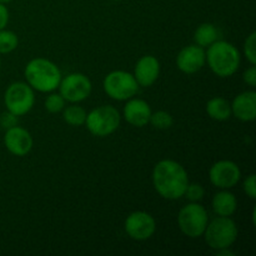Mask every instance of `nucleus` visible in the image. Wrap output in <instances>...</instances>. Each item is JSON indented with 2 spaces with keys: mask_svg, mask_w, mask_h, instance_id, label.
<instances>
[{
  "mask_svg": "<svg viewBox=\"0 0 256 256\" xmlns=\"http://www.w3.org/2000/svg\"><path fill=\"white\" fill-rule=\"evenodd\" d=\"M242 79L246 82L249 86L255 88L256 86V66L255 65H252L249 69H246L244 72V75H242Z\"/></svg>",
  "mask_w": 256,
  "mask_h": 256,
  "instance_id": "cd10ccee",
  "label": "nucleus"
},
{
  "mask_svg": "<svg viewBox=\"0 0 256 256\" xmlns=\"http://www.w3.org/2000/svg\"><path fill=\"white\" fill-rule=\"evenodd\" d=\"M232 114L240 122H254L256 118V92L254 90L240 92L232 104Z\"/></svg>",
  "mask_w": 256,
  "mask_h": 256,
  "instance_id": "2eb2a0df",
  "label": "nucleus"
},
{
  "mask_svg": "<svg viewBox=\"0 0 256 256\" xmlns=\"http://www.w3.org/2000/svg\"><path fill=\"white\" fill-rule=\"evenodd\" d=\"M0 69H2V60H0Z\"/></svg>",
  "mask_w": 256,
  "mask_h": 256,
  "instance_id": "7c9ffc66",
  "label": "nucleus"
},
{
  "mask_svg": "<svg viewBox=\"0 0 256 256\" xmlns=\"http://www.w3.org/2000/svg\"><path fill=\"white\" fill-rule=\"evenodd\" d=\"M205 56L212 72L220 78L234 75L242 62V55L238 48L225 40H216L208 46Z\"/></svg>",
  "mask_w": 256,
  "mask_h": 256,
  "instance_id": "f03ea898",
  "label": "nucleus"
},
{
  "mask_svg": "<svg viewBox=\"0 0 256 256\" xmlns=\"http://www.w3.org/2000/svg\"><path fill=\"white\" fill-rule=\"evenodd\" d=\"M219 38V32H218L216 26L212 22H204L200 25L194 34V40L196 45L202 48H208L215 42Z\"/></svg>",
  "mask_w": 256,
  "mask_h": 256,
  "instance_id": "6ab92c4d",
  "label": "nucleus"
},
{
  "mask_svg": "<svg viewBox=\"0 0 256 256\" xmlns=\"http://www.w3.org/2000/svg\"><path fill=\"white\" fill-rule=\"evenodd\" d=\"M120 120L122 116L116 108L112 105H102L88 112L85 124L94 136L105 138L112 135L119 128Z\"/></svg>",
  "mask_w": 256,
  "mask_h": 256,
  "instance_id": "39448f33",
  "label": "nucleus"
},
{
  "mask_svg": "<svg viewBox=\"0 0 256 256\" xmlns=\"http://www.w3.org/2000/svg\"><path fill=\"white\" fill-rule=\"evenodd\" d=\"M12 0H0V2H2V4H8V2H12Z\"/></svg>",
  "mask_w": 256,
  "mask_h": 256,
  "instance_id": "c756f323",
  "label": "nucleus"
},
{
  "mask_svg": "<svg viewBox=\"0 0 256 256\" xmlns=\"http://www.w3.org/2000/svg\"><path fill=\"white\" fill-rule=\"evenodd\" d=\"M125 232L136 242L150 239L156 232V222L146 212H134L125 219Z\"/></svg>",
  "mask_w": 256,
  "mask_h": 256,
  "instance_id": "9d476101",
  "label": "nucleus"
},
{
  "mask_svg": "<svg viewBox=\"0 0 256 256\" xmlns=\"http://www.w3.org/2000/svg\"><path fill=\"white\" fill-rule=\"evenodd\" d=\"M112 2H120V0H112Z\"/></svg>",
  "mask_w": 256,
  "mask_h": 256,
  "instance_id": "2f4dec72",
  "label": "nucleus"
},
{
  "mask_svg": "<svg viewBox=\"0 0 256 256\" xmlns=\"http://www.w3.org/2000/svg\"><path fill=\"white\" fill-rule=\"evenodd\" d=\"M86 114L84 108L79 106V105H70L62 109V119L65 122L72 126H82L85 124L86 120Z\"/></svg>",
  "mask_w": 256,
  "mask_h": 256,
  "instance_id": "aec40b11",
  "label": "nucleus"
},
{
  "mask_svg": "<svg viewBox=\"0 0 256 256\" xmlns=\"http://www.w3.org/2000/svg\"><path fill=\"white\" fill-rule=\"evenodd\" d=\"M238 226L230 216H216L208 222L202 236L212 249L222 250L230 248L238 239Z\"/></svg>",
  "mask_w": 256,
  "mask_h": 256,
  "instance_id": "20e7f679",
  "label": "nucleus"
},
{
  "mask_svg": "<svg viewBox=\"0 0 256 256\" xmlns=\"http://www.w3.org/2000/svg\"><path fill=\"white\" fill-rule=\"evenodd\" d=\"M160 74V62L152 55H145L138 60L134 69V78L139 86L149 88L158 80Z\"/></svg>",
  "mask_w": 256,
  "mask_h": 256,
  "instance_id": "4468645a",
  "label": "nucleus"
},
{
  "mask_svg": "<svg viewBox=\"0 0 256 256\" xmlns=\"http://www.w3.org/2000/svg\"><path fill=\"white\" fill-rule=\"evenodd\" d=\"M149 122L155 128V129L166 130L172 126V124H174V119H172L170 112H165V110H159V112H152Z\"/></svg>",
  "mask_w": 256,
  "mask_h": 256,
  "instance_id": "4be33fe9",
  "label": "nucleus"
},
{
  "mask_svg": "<svg viewBox=\"0 0 256 256\" xmlns=\"http://www.w3.org/2000/svg\"><path fill=\"white\" fill-rule=\"evenodd\" d=\"M34 89L28 82H15L5 92L4 104L6 110L18 118L28 114L34 106Z\"/></svg>",
  "mask_w": 256,
  "mask_h": 256,
  "instance_id": "6e6552de",
  "label": "nucleus"
},
{
  "mask_svg": "<svg viewBox=\"0 0 256 256\" xmlns=\"http://www.w3.org/2000/svg\"><path fill=\"white\" fill-rule=\"evenodd\" d=\"M209 179L219 189H232L242 179V170L232 160H220L210 168Z\"/></svg>",
  "mask_w": 256,
  "mask_h": 256,
  "instance_id": "9b49d317",
  "label": "nucleus"
},
{
  "mask_svg": "<svg viewBox=\"0 0 256 256\" xmlns=\"http://www.w3.org/2000/svg\"><path fill=\"white\" fill-rule=\"evenodd\" d=\"M4 145L10 154L25 156L32 149V136L26 129L15 125L5 132Z\"/></svg>",
  "mask_w": 256,
  "mask_h": 256,
  "instance_id": "f8f14e48",
  "label": "nucleus"
},
{
  "mask_svg": "<svg viewBox=\"0 0 256 256\" xmlns=\"http://www.w3.org/2000/svg\"><path fill=\"white\" fill-rule=\"evenodd\" d=\"M25 79L34 90L52 92L58 89L62 80V72L56 64L44 58H35L25 66Z\"/></svg>",
  "mask_w": 256,
  "mask_h": 256,
  "instance_id": "7ed1b4c3",
  "label": "nucleus"
},
{
  "mask_svg": "<svg viewBox=\"0 0 256 256\" xmlns=\"http://www.w3.org/2000/svg\"><path fill=\"white\" fill-rule=\"evenodd\" d=\"M209 222V215L206 209L199 202H190L182 208L178 215V225L185 236L190 239H198L202 236Z\"/></svg>",
  "mask_w": 256,
  "mask_h": 256,
  "instance_id": "423d86ee",
  "label": "nucleus"
},
{
  "mask_svg": "<svg viewBox=\"0 0 256 256\" xmlns=\"http://www.w3.org/2000/svg\"><path fill=\"white\" fill-rule=\"evenodd\" d=\"M212 206L218 216H232L238 209V200L228 189H222L212 198Z\"/></svg>",
  "mask_w": 256,
  "mask_h": 256,
  "instance_id": "f3484780",
  "label": "nucleus"
},
{
  "mask_svg": "<svg viewBox=\"0 0 256 256\" xmlns=\"http://www.w3.org/2000/svg\"><path fill=\"white\" fill-rule=\"evenodd\" d=\"M45 109L48 110L52 114H56V112H62V109L65 108V99L60 94L56 92H52L49 96L45 99Z\"/></svg>",
  "mask_w": 256,
  "mask_h": 256,
  "instance_id": "5701e85b",
  "label": "nucleus"
},
{
  "mask_svg": "<svg viewBox=\"0 0 256 256\" xmlns=\"http://www.w3.org/2000/svg\"><path fill=\"white\" fill-rule=\"evenodd\" d=\"M0 125H2V128H5V129L15 126V125H18V116H15L14 114H12V112H4V114L0 116Z\"/></svg>",
  "mask_w": 256,
  "mask_h": 256,
  "instance_id": "bb28decb",
  "label": "nucleus"
},
{
  "mask_svg": "<svg viewBox=\"0 0 256 256\" xmlns=\"http://www.w3.org/2000/svg\"><path fill=\"white\" fill-rule=\"evenodd\" d=\"M206 62L204 48L189 45L182 48L176 56V66L184 74H195L200 72Z\"/></svg>",
  "mask_w": 256,
  "mask_h": 256,
  "instance_id": "ddd939ff",
  "label": "nucleus"
},
{
  "mask_svg": "<svg viewBox=\"0 0 256 256\" xmlns=\"http://www.w3.org/2000/svg\"><path fill=\"white\" fill-rule=\"evenodd\" d=\"M59 94L69 102H80L92 94V85L89 78L82 72H72L60 80Z\"/></svg>",
  "mask_w": 256,
  "mask_h": 256,
  "instance_id": "1a4fd4ad",
  "label": "nucleus"
},
{
  "mask_svg": "<svg viewBox=\"0 0 256 256\" xmlns=\"http://www.w3.org/2000/svg\"><path fill=\"white\" fill-rule=\"evenodd\" d=\"M242 189H244L245 194H246L250 199H256V176H255V174H250L249 176L245 179L244 184H242Z\"/></svg>",
  "mask_w": 256,
  "mask_h": 256,
  "instance_id": "a878e982",
  "label": "nucleus"
},
{
  "mask_svg": "<svg viewBox=\"0 0 256 256\" xmlns=\"http://www.w3.org/2000/svg\"><path fill=\"white\" fill-rule=\"evenodd\" d=\"M152 185L162 198L178 200L184 196L189 176L182 164L172 159L160 160L152 169Z\"/></svg>",
  "mask_w": 256,
  "mask_h": 256,
  "instance_id": "f257e3e1",
  "label": "nucleus"
},
{
  "mask_svg": "<svg viewBox=\"0 0 256 256\" xmlns=\"http://www.w3.org/2000/svg\"><path fill=\"white\" fill-rule=\"evenodd\" d=\"M19 45V39L16 34L12 30H0V54H9L14 52Z\"/></svg>",
  "mask_w": 256,
  "mask_h": 256,
  "instance_id": "412c9836",
  "label": "nucleus"
},
{
  "mask_svg": "<svg viewBox=\"0 0 256 256\" xmlns=\"http://www.w3.org/2000/svg\"><path fill=\"white\" fill-rule=\"evenodd\" d=\"M206 112L212 120L225 122L232 116V105L224 98L215 96L206 102Z\"/></svg>",
  "mask_w": 256,
  "mask_h": 256,
  "instance_id": "a211bd4d",
  "label": "nucleus"
},
{
  "mask_svg": "<svg viewBox=\"0 0 256 256\" xmlns=\"http://www.w3.org/2000/svg\"><path fill=\"white\" fill-rule=\"evenodd\" d=\"M8 22H9V10L6 5L0 2V30L5 29Z\"/></svg>",
  "mask_w": 256,
  "mask_h": 256,
  "instance_id": "c85d7f7f",
  "label": "nucleus"
},
{
  "mask_svg": "<svg viewBox=\"0 0 256 256\" xmlns=\"http://www.w3.org/2000/svg\"><path fill=\"white\" fill-rule=\"evenodd\" d=\"M204 194H205V190L204 188H202V185L196 184V182H192V184H190L189 182L186 190H185L184 196H186L192 202H200V200L204 198Z\"/></svg>",
  "mask_w": 256,
  "mask_h": 256,
  "instance_id": "393cba45",
  "label": "nucleus"
},
{
  "mask_svg": "<svg viewBox=\"0 0 256 256\" xmlns=\"http://www.w3.org/2000/svg\"><path fill=\"white\" fill-rule=\"evenodd\" d=\"M102 86L108 96L119 102L132 99L139 90V84L134 75L124 70H114L109 72L102 82Z\"/></svg>",
  "mask_w": 256,
  "mask_h": 256,
  "instance_id": "0eeeda50",
  "label": "nucleus"
},
{
  "mask_svg": "<svg viewBox=\"0 0 256 256\" xmlns=\"http://www.w3.org/2000/svg\"><path fill=\"white\" fill-rule=\"evenodd\" d=\"M256 32H252L244 42V52L252 65H256Z\"/></svg>",
  "mask_w": 256,
  "mask_h": 256,
  "instance_id": "b1692460",
  "label": "nucleus"
},
{
  "mask_svg": "<svg viewBox=\"0 0 256 256\" xmlns=\"http://www.w3.org/2000/svg\"><path fill=\"white\" fill-rule=\"evenodd\" d=\"M152 108L145 100L142 99H132L128 100L124 106V118L126 122L136 128H142L149 124L150 115H152Z\"/></svg>",
  "mask_w": 256,
  "mask_h": 256,
  "instance_id": "dca6fc26",
  "label": "nucleus"
}]
</instances>
